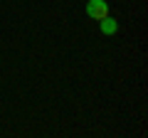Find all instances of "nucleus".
Listing matches in <instances>:
<instances>
[{
    "instance_id": "2",
    "label": "nucleus",
    "mask_w": 148,
    "mask_h": 138,
    "mask_svg": "<svg viewBox=\"0 0 148 138\" xmlns=\"http://www.w3.org/2000/svg\"><path fill=\"white\" fill-rule=\"evenodd\" d=\"M99 30L104 32V35H116V32H119V22H116V17H111V15L101 17V20H99Z\"/></svg>"
},
{
    "instance_id": "1",
    "label": "nucleus",
    "mask_w": 148,
    "mask_h": 138,
    "mask_svg": "<svg viewBox=\"0 0 148 138\" xmlns=\"http://www.w3.org/2000/svg\"><path fill=\"white\" fill-rule=\"evenodd\" d=\"M86 15L91 20H101V17L109 15V3L106 0H89L86 3Z\"/></svg>"
}]
</instances>
